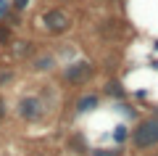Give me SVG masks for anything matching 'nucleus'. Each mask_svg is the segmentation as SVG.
Instances as JSON below:
<instances>
[{"instance_id": "18", "label": "nucleus", "mask_w": 158, "mask_h": 156, "mask_svg": "<svg viewBox=\"0 0 158 156\" xmlns=\"http://www.w3.org/2000/svg\"><path fill=\"white\" fill-rule=\"evenodd\" d=\"M142 156H158V148L156 151H148V154H142Z\"/></svg>"}, {"instance_id": "4", "label": "nucleus", "mask_w": 158, "mask_h": 156, "mask_svg": "<svg viewBox=\"0 0 158 156\" xmlns=\"http://www.w3.org/2000/svg\"><path fill=\"white\" fill-rule=\"evenodd\" d=\"M71 27H74L71 13L61 6H50V8H45V11L40 13V29L48 37H63V34L71 32Z\"/></svg>"}, {"instance_id": "6", "label": "nucleus", "mask_w": 158, "mask_h": 156, "mask_svg": "<svg viewBox=\"0 0 158 156\" xmlns=\"http://www.w3.org/2000/svg\"><path fill=\"white\" fill-rule=\"evenodd\" d=\"M100 103H103V95L98 93V90H85V93H79L77 100H74L71 117H85V114H92V111L100 109Z\"/></svg>"}, {"instance_id": "13", "label": "nucleus", "mask_w": 158, "mask_h": 156, "mask_svg": "<svg viewBox=\"0 0 158 156\" xmlns=\"http://www.w3.org/2000/svg\"><path fill=\"white\" fill-rule=\"evenodd\" d=\"M11 42H13V27L0 19V45H11Z\"/></svg>"}, {"instance_id": "12", "label": "nucleus", "mask_w": 158, "mask_h": 156, "mask_svg": "<svg viewBox=\"0 0 158 156\" xmlns=\"http://www.w3.org/2000/svg\"><path fill=\"white\" fill-rule=\"evenodd\" d=\"M87 156H124L121 145H111V148H90Z\"/></svg>"}, {"instance_id": "3", "label": "nucleus", "mask_w": 158, "mask_h": 156, "mask_svg": "<svg viewBox=\"0 0 158 156\" xmlns=\"http://www.w3.org/2000/svg\"><path fill=\"white\" fill-rule=\"evenodd\" d=\"M129 148L148 154V151L158 148V109H153L150 114L140 117L129 130Z\"/></svg>"}, {"instance_id": "9", "label": "nucleus", "mask_w": 158, "mask_h": 156, "mask_svg": "<svg viewBox=\"0 0 158 156\" xmlns=\"http://www.w3.org/2000/svg\"><path fill=\"white\" fill-rule=\"evenodd\" d=\"M103 98H108L111 103H121V100H129V90L124 87V82L118 77H108L103 82V90H100Z\"/></svg>"}, {"instance_id": "17", "label": "nucleus", "mask_w": 158, "mask_h": 156, "mask_svg": "<svg viewBox=\"0 0 158 156\" xmlns=\"http://www.w3.org/2000/svg\"><path fill=\"white\" fill-rule=\"evenodd\" d=\"M11 8V0H0V19H3V13Z\"/></svg>"}, {"instance_id": "15", "label": "nucleus", "mask_w": 158, "mask_h": 156, "mask_svg": "<svg viewBox=\"0 0 158 156\" xmlns=\"http://www.w3.org/2000/svg\"><path fill=\"white\" fill-rule=\"evenodd\" d=\"M32 6V0H11V8L16 13H27V8Z\"/></svg>"}, {"instance_id": "7", "label": "nucleus", "mask_w": 158, "mask_h": 156, "mask_svg": "<svg viewBox=\"0 0 158 156\" xmlns=\"http://www.w3.org/2000/svg\"><path fill=\"white\" fill-rule=\"evenodd\" d=\"M124 32H127V27L121 19H103V21L95 24V34L103 42H118L124 37Z\"/></svg>"}, {"instance_id": "1", "label": "nucleus", "mask_w": 158, "mask_h": 156, "mask_svg": "<svg viewBox=\"0 0 158 156\" xmlns=\"http://www.w3.org/2000/svg\"><path fill=\"white\" fill-rule=\"evenodd\" d=\"M58 103H61L58 87L45 82V85H40V90H34V93H21L19 95L16 106H13V114L24 124H42L58 109Z\"/></svg>"}, {"instance_id": "2", "label": "nucleus", "mask_w": 158, "mask_h": 156, "mask_svg": "<svg viewBox=\"0 0 158 156\" xmlns=\"http://www.w3.org/2000/svg\"><path fill=\"white\" fill-rule=\"evenodd\" d=\"M98 64L92 58H71V61L61 64V69L56 72L58 85L69 90H77V87H87L92 79L98 77Z\"/></svg>"}, {"instance_id": "19", "label": "nucleus", "mask_w": 158, "mask_h": 156, "mask_svg": "<svg viewBox=\"0 0 158 156\" xmlns=\"http://www.w3.org/2000/svg\"><path fill=\"white\" fill-rule=\"evenodd\" d=\"M153 48H156V50H158V40H156V42H153Z\"/></svg>"}, {"instance_id": "8", "label": "nucleus", "mask_w": 158, "mask_h": 156, "mask_svg": "<svg viewBox=\"0 0 158 156\" xmlns=\"http://www.w3.org/2000/svg\"><path fill=\"white\" fill-rule=\"evenodd\" d=\"M63 148H66V154H71V156H87L90 154L87 135L82 132V130H69L66 140H63Z\"/></svg>"}, {"instance_id": "14", "label": "nucleus", "mask_w": 158, "mask_h": 156, "mask_svg": "<svg viewBox=\"0 0 158 156\" xmlns=\"http://www.w3.org/2000/svg\"><path fill=\"white\" fill-rule=\"evenodd\" d=\"M13 79H16V72H13V69H3V72H0V90L8 87Z\"/></svg>"}, {"instance_id": "11", "label": "nucleus", "mask_w": 158, "mask_h": 156, "mask_svg": "<svg viewBox=\"0 0 158 156\" xmlns=\"http://www.w3.org/2000/svg\"><path fill=\"white\" fill-rule=\"evenodd\" d=\"M113 143L116 145L129 143V127H127V122H118L116 127H113Z\"/></svg>"}, {"instance_id": "10", "label": "nucleus", "mask_w": 158, "mask_h": 156, "mask_svg": "<svg viewBox=\"0 0 158 156\" xmlns=\"http://www.w3.org/2000/svg\"><path fill=\"white\" fill-rule=\"evenodd\" d=\"M40 53V48H37V42L34 40H16V42H11V56L16 58V61H32L34 56Z\"/></svg>"}, {"instance_id": "5", "label": "nucleus", "mask_w": 158, "mask_h": 156, "mask_svg": "<svg viewBox=\"0 0 158 156\" xmlns=\"http://www.w3.org/2000/svg\"><path fill=\"white\" fill-rule=\"evenodd\" d=\"M27 69L32 74H56L61 69V64H58V56L53 50H40L32 61H27Z\"/></svg>"}, {"instance_id": "16", "label": "nucleus", "mask_w": 158, "mask_h": 156, "mask_svg": "<svg viewBox=\"0 0 158 156\" xmlns=\"http://www.w3.org/2000/svg\"><path fill=\"white\" fill-rule=\"evenodd\" d=\"M6 117H8V103H6V98L0 95V122H3Z\"/></svg>"}]
</instances>
